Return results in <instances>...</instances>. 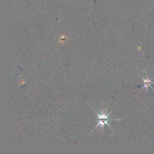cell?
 <instances>
[{
	"mask_svg": "<svg viewBox=\"0 0 154 154\" xmlns=\"http://www.w3.org/2000/svg\"><path fill=\"white\" fill-rule=\"evenodd\" d=\"M93 110L96 113L98 117H99V119H98V121H99V124L96 126V127H95V129H96V127H98L99 126H100L101 127L103 128L104 127V125H105V124L109 126L111 129H112V127H111L108 124V122L110 121L111 120H118L119 121H120V120H118V119H110L108 117L109 115L110 114L112 113L113 111H111V112L110 113H109V114H108L106 115L105 113H103V112H102L101 114H98L96 112V111H95L94 109Z\"/></svg>",
	"mask_w": 154,
	"mask_h": 154,
	"instance_id": "cell-1",
	"label": "cell"
},
{
	"mask_svg": "<svg viewBox=\"0 0 154 154\" xmlns=\"http://www.w3.org/2000/svg\"><path fill=\"white\" fill-rule=\"evenodd\" d=\"M141 79L144 81V82H143L144 86H143V87L141 88V90L143 89V88H146V90H148V87H150V88H152V90H154V89H153L151 86V85H152V84H154V82H151V80H152V79H153V78H154V77H152V78L150 79H148V78H147V79H144L143 77H141Z\"/></svg>",
	"mask_w": 154,
	"mask_h": 154,
	"instance_id": "cell-2",
	"label": "cell"
}]
</instances>
